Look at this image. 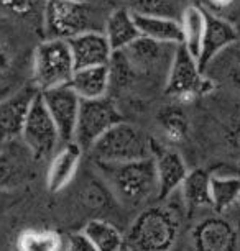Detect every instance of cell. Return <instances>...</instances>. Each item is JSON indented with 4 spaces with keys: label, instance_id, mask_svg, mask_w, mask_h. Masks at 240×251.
Listing matches in <instances>:
<instances>
[{
    "label": "cell",
    "instance_id": "obj_9",
    "mask_svg": "<svg viewBox=\"0 0 240 251\" xmlns=\"http://www.w3.org/2000/svg\"><path fill=\"white\" fill-rule=\"evenodd\" d=\"M38 94L30 84L0 97V148L20 140L28 110Z\"/></svg>",
    "mask_w": 240,
    "mask_h": 251
},
{
    "label": "cell",
    "instance_id": "obj_14",
    "mask_svg": "<svg viewBox=\"0 0 240 251\" xmlns=\"http://www.w3.org/2000/svg\"><path fill=\"white\" fill-rule=\"evenodd\" d=\"M176 48L178 46L175 45H163L152 40H145V38H138L133 45L122 53L136 75L152 74L155 71H160L164 66L163 63L171 64Z\"/></svg>",
    "mask_w": 240,
    "mask_h": 251
},
{
    "label": "cell",
    "instance_id": "obj_1",
    "mask_svg": "<svg viewBox=\"0 0 240 251\" xmlns=\"http://www.w3.org/2000/svg\"><path fill=\"white\" fill-rule=\"evenodd\" d=\"M112 197L125 207H140L158 199V181L152 158L122 164H99Z\"/></svg>",
    "mask_w": 240,
    "mask_h": 251
},
{
    "label": "cell",
    "instance_id": "obj_23",
    "mask_svg": "<svg viewBox=\"0 0 240 251\" xmlns=\"http://www.w3.org/2000/svg\"><path fill=\"white\" fill-rule=\"evenodd\" d=\"M240 199V177L211 176V202L215 214L222 215L230 207L237 205Z\"/></svg>",
    "mask_w": 240,
    "mask_h": 251
},
{
    "label": "cell",
    "instance_id": "obj_18",
    "mask_svg": "<svg viewBox=\"0 0 240 251\" xmlns=\"http://www.w3.org/2000/svg\"><path fill=\"white\" fill-rule=\"evenodd\" d=\"M69 87L81 100H99V99L107 97V92L110 91L109 66L76 69Z\"/></svg>",
    "mask_w": 240,
    "mask_h": 251
},
{
    "label": "cell",
    "instance_id": "obj_6",
    "mask_svg": "<svg viewBox=\"0 0 240 251\" xmlns=\"http://www.w3.org/2000/svg\"><path fill=\"white\" fill-rule=\"evenodd\" d=\"M120 122L122 115L119 108L109 97L99 100H81L73 143H76L82 153H89L96 141Z\"/></svg>",
    "mask_w": 240,
    "mask_h": 251
},
{
    "label": "cell",
    "instance_id": "obj_13",
    "mask_svg": "<svg viewBox=\"0 0 240 251\" xmlns=\"http://www.w3.org/2000/svg\"><path fill=\"white\" fill-rule=\"evenodd\" d=\"M239 33L235 26L225 18L215 15V13L208 12V22H206V31L204 38H202V48L201 54L197 58V64L202 73L209 68L215 58H219L224 51L237 43Z\"/></svg>",
    "mask_w": 240,
    "mask_h": 251
},
{
    "label": "cell",
    "instance_id": "obj_31",
    "mask_svg": "<svg viewBox=\"0 0 240 251\" xmlns=\"http://www.w3.org/2000/svg\"><path fill=\"white\" fill-rule=\"evenodd\" d=\"M61 251H97V250L94 248L91 241L82 235V231H79V233H73V235H69L68 238H64L63 250Z\"/></svg>",
    "mask_w": 240,
    "mask_h": 251
},
{
    "label": "cell",
    "instance_id": "obj_35",
    "mask_svg": "<svg viewBox=\"0 0 240 251\" xmlns=\"http://www.w3.org/2000/svg\"><path fill=\"white\" fill-rule=\"evenodd\" d=\"M74 2H92V0H74Z\"/></svg>",
    "mask_w": 240,
    "mask_h": 251
},
{
    "label": "cell",
    "instance_id": "obj_26",
    "mask_svg": "<svg viewBox=\"0 0 240 251\" xmlns=\"http://www.w3.org/2000/svg\"><path fill=\"white\" fill-rule=\"evenodd\" d=\"M13 143L0 148V189L17 186L25 177V163L18 158V151L12 150Z\"/></svg>",
    "mask_w": 240,
    "mask_h": 251
},
{
    "label": "cell",
    "instance_id": "obj_29",
    "mask_svg": "<svg viewBox=\"0 0 240 251\" xmlns=\"http://www.w3.org/2000/svg\"><path fill=\"white\" fill-rule=\"evenodd\" d=\"M219 58L227 61L224 64H217V69L222 73V77L240 91V51H232V48H229Z\"/></svg>",
    "mask_w": 240,
    "mask_h": 251
},
{
    "label": "cell",
    "instance_id": "obj_24",
    "mask_svg": "<svg viewBox=\"0 0 240 251\" xmlns=\"http://www.w3.org/2000/svg\"><path fill=\"white\" fill-rule=\"evenodd\" d=\"M186 5L185 0H124V7L133 15H157L178 20Z\"/></svg>",
    "mask_w": 240,
    "mask_h": 251
},
{
    "label": "cell",
    "instance_id": "obj_19",
    "mask_svg": "<svg viewBox=\"0 0 240 251\" xmlns=\"http://www.w3.org/2000/svg\"><path fill=\"white\" fill-rule=\"evenodd\" d=\"M135 23L140 38L152 40L163 45L180 46L183 41L181 25L178 18L157 15H135Z\"/></svg>",
    "mask_w": 240,
    "mask_h": 251
},
{
    "label": "cell",
    "instance_id": "obj_10",
    "mask_svg": "<svg viewBox=\"0 0 240 251\" xmlns=\"http://www.w3.org/2000/svg\"><path fill=\"white\" fill-rule=\"evenodd\" d=\"M40 96L58 130L61 143H71L74 130H76L79 108H81V99L69 86L50 89V91L40 92Z\"/></svg>",
    "mask_w": 240,
    "mask_h": 251
},
{
    "label": "cell",
    "instance_id": "obj_3",
    "mask_svg": "<svg viewBox=\"0 0 240 251\" xmlns=\"http://www.w3.org/2000/svg\"><path fill=\"white\" fill-rule=\"evenodd\" d=\"M74 61L66 40L46 38L36 46L31 63V86L38 92L69 86Z\"/></svg>",
    "mask_w": 240,
    "mask_h": 251
},
{
    "label": "cell",
    "instance_id": "obj_27",
    "mask_svg": "<svg viewBox=\"0 0 240 251\" xmlns=\"http://www.w3.org/2000/svg\"><path fill=\"white\" fill-rule=\"evenodd\" d=\"M160 125L164 131L168 140L173 143H180V141L186 140L187 133H189V123L180 108H166L160 115Z\"/></svg>",
    "mask_w": 240,
    "mask_h": 251
},
{
    "label": "cell",
    "instance_id": "obj_16",
    "mask_svg": "<svg viewBox=\"0 0 240 251\" xmlns=\"http://www.w3.org/2000/svg\"><path fill=\"white\" fill-rule=\"evenodd\" d=\"M82 150L76 143H64L51 156L48 173H46V187L50 192H61L73 182L82 161Z\"/></svg>",
    "mask_w": 240,
    "mask_h": 251
},
{
    "label": "cell",
    "instance_id": "obj_32",
    "mask_svg": "<svg viewBox=\"0 0 240 251\" xmlns=\"http://www.w3.org/2000/svg\"><path fill=\"white\" fill-rule=\"evenodd\" d=\"M225 140H227L230 148L240 153V120L232 123V125L229 126L227 135H225Z\"/></svg>",
    "mask_w": 240,
    "mask_h": 251
},
{
    "label": "cell",
    "instance_id": "obj_11",
    "mask_svg": "<svg viewBox=\"0 0 240 251\" xmlns=\"http://www.w3.org/2000/svg\"><path fill=\"white\" fill-rule=\"evenodd\" d=\"M150 151L158 181V199L163 201L181 187L189 169L176 150L164 146L160 141L150 140Z\"/></svg>",
    "mask_w": 240,
    "mask_h": 251
},
{
    "label": "cell",
    "instance_id": "obj_30",
    "mask_svg": "<svg viewBox=\"0 0 240 251\" xmlns=\"http://www.w3.org/2000/svg\"><path fill=\"white\" fill-rule=\"evenodd\" d=\"M84 202L87 203V207L91 210H102L107 202H109V187H106L104 184L96 182V179H92L84 189Z\"/></svg>",
    "mask_w": 240,
    "mask_h": 251
},
{
    "label": "cell",
    "instance_id": "obj_21",
    "mask_svg": "<svg viewBox=\"0 0 240 251\" xmlns=\"http://www.w3.org/2000/svg\"><path fill=\"white\" fill-rule=\"evenodd\" d=\"M82 235L91 241L97 251H124L125 238L114 224L102 219L89 220L82 228Z\"/></svg>",
    "mask_w": 240,
    "mask_h": 251
},
{
    "label": "cell",
    "instance_id": "obj_2",
    "mask_svg": "<svg viewBox=\"0 0 240 251\" xmlns=\"http://www.w3.org/2000/svg\"><path fill=\"white\" fill-rule=\"evenodd\" d=\"M180 233V215L168 207H148L138 214L129 230L135 251H169Z\"/></svg>",
    "mask_w": 240,
    "mask_h": 251
},
{
    "label": "cell",
    "instance_id": "obj_5",
    "mask_svg": "<svg viewBox=\"0 0 240 251\" xmlns=\"http://www.w3.org/2000/svg\"><path fill=\"white\" fill-rule=\"evenodd\" d=\"M43 22L48 38L66 41L87 31H102L92 2L46 0Z\"/></svg>",
    "mask_w": 240,
    "mask_h": 251
},
{
    "label": "cell",
    "instance_id": "obj_33",
    "mask_svg": "<svg viewBox=\"0 0 240 251\" xmlns=\"http://www.w3.org/2000/svg\"><path fill=\"white\" fill-rule=\"evenodd\" d=\"M8 59H10V54H8V50L5 43H3L2 40H0V69L7 68L8 66Z\"/></svg>",
    "mask_w": 240,
    "mask_h": 251
},
{
    "label": "cell",
    "instance_id": "obj_17",
    "mask_svg": "<svg viewBox=\"0 0 240 251\" xmlns=\"http://www.w3.org/2000/svg\"><path fill=\"white\" fill-rule=\"evenodd\" d=\"M102 33L106 35L114 53L125 51L140 38L138 28L135 23V15L125 7H119L107 13Z\"/></svg>",
    "mask_w": 240,
    "mask_h": 251
},
{
    "label": "cell",
    "instance_id": "obj_34",
    "mask_svg": "<svg viewBox=\"0 0 240 251\" xmlns=\"http://www.w3.org/2000/svg\"><path fill=\"white\" fill-rule=\"evenodd\" d=\"M206 2H208L214 10L215 8H217V10H224V8H229L232 5L235 0H206Z\"/></svg>",
    "mask_w": 240,
    "mask_h": 251
},
{
    "label": "cell",
    "instance_id": "obj_4",
    "mask_svg": "<svg viewBox=\"0 0 240 251\" xmlns=\"http://www.w3.org/2000/svg\"><path fill=\"white\" fill-rule=\"evenodd\" d=\"M150 140L136 126L122 120L104 133L89 150L99 164H122L152 158Z\"/></svg>",
    "mask_w": 240,
    "mask_h": 251
},
{
    "label": "cell",
    "instance_id": "obj_22",
    "mask_svg": "<svg viewBox=\"0 0 240 251\" xmlns=\"http://www.w3.org/2000/svg\"><path fill=\"white\" fill-rule=\"evenodd\" d=\"M183 201L189 208L211 207V174L204 169H194L187 173L181 184Z\"/></svg>",
    "mask_w": 240,
    "mask_h": 251
},
{
    "label": "cell",
    "instance_id": "obj_12",
    "mask_svg": "<svg viewBox=\"0 0 240 251\" xmlns=\"http://www.w3.org/2000/svg\"><path fill=\"white\" fill-rule=\"evenodd\" d=\"M191 241L194 251H235L239 233L225 217L217 214L197 222Z\"/></svg>",
    "mask_w": 240,
    "mask_h": 251
},
{
    "label": "cell",
    "instance_id": "obj_8",
    "mask_svg": "<svg viewBox=\"0 0 240 251\" xmlns=\"http://www.w3.org/2000/svg\"><path fill=\"white\" fill-rule=\"evenodd\" d=\"M209 89L211 82L199 69L197 59L180 45L166 73L164 94L175 99H192Z\"/></svg>",
    "mask_w": 240,
    "mask_h": 251
},
{
    "label": "cell",
    "instance_id": "obj_20",
    "mask_svg": "<svg viewBox=\"0 0 240 251\" xmlns=\"http://www.w3.org/2000/svg\"><path fill=\"white\" fill-rule=\"evenodd\" d=\"M206 22H208V10H204L199 3H187L180 17L181 46L187 53H191L197 59L202 48V38L206 31Z\"/></svg>",
    "mask_w": 240,
    "mask_h": 251
},
{
    "label": "cell",
    "instance_id": "obj_36",
    "mask_svg": "<svg viewBox=\"0 0 240 251\" xmlns=\"http://www.w3.org/2000/svg\"><path fill=\"white\" fill-rule=\"evenodd\" d=\"M237 205H240V199H239V203H237Z\"/></svg>",
    "mask_w": 240,
    "mask_h": 251
},
{
    "label": "cell",
    "instance_id": "obj_7",
    "mask_svg": "<svg viewBox=\"0 0 240 251\" xmlns=\"http://www.w3.org/2000/svg\"><path fill=\"white\" fill-rule=\"evenodd\" d=\"M20 141L30 151L33 159H48L59 150L61 138L53 120L38 94L28 110Z\"/></svg>",
    "mask_w": 240,
    "mask_h": 251
},
{
    "label": "cell",
    "instance_id": "obj_15",
    "mask_svg": "<svg viewBox=\"0 0 240 251\" xmlns=\"http://www.w3.org/2000/svg\"><path fill=\"white\" fill-rule=\"evenodd\" d=\"M69 50L74 61V68H97L109 66L114 51L102 31H87L68 40Z\"/></svg>",
    "mask_w": 240,
    "mask_h": 251
},
{
    "label": "cell",
    "instance_id": "obj_28",
    "mask_svg": "<svg viewBox=\"0 0 240 251\" xmlns=\"http://www.w3.org/2000/svg\"><path fill=\"white\" fill-rule=\"evenodd\" d=\"M0 7L17 17H33L45 13L46 0H0Z\"/></svg>",
    "mask_w": 240,
    "mask_h": 251
},
{
    "label": "cell",
    "instance_id": "obj_25",
    "mask_svg": "<svg viewBox=\"0 0 240 251\" xmlns=\"http://www.w3.org/2000/svg\"><path fill=\"white\" fill-rule=\"evenodd\" d=\"M64 238L50 230H28L18 238L17 251H61Z\"/></svg>",
    "mask_w": 240,
    "mask_h": 251
}]
</instances>
